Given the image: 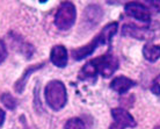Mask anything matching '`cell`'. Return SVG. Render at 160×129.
Masks as SVG:
<instances>
[{"label":"cell","instance_id":"obj_11","mask_svg":"<svg viewBox=\"0 0 160 129\" xmlns=\"http://www.w3.org/2000/svg\"><path fill=\"white\" fill-rule=\"evenodd\" d=\"M144 58L148 62H156L160 58V45L146 43L143 48Z\"/></svg>","mask_w":160,"mask_h":129},{"label":"cell","instance_id":"obj_13","mask_svg":"<svg viewBox=\"0 0 160 129\" xmlns=\"http://www.w3.org/2000/svg\"><path fill=\"white\" fill-rule=\"evenodd\" d=\"M85 122L80 117H72L66 121L64 126V129H85Z\"/></svg>","mask_w":160,"mask_h":129},{"label":"cell","instance_id":"obj_8","mask_svg":"<svg viewBox=\"0 0 160 129\" xmlns=\"http://www.w3.org/2000/svg\"><path fill=\"white\" fill-rule=\"evenodd\" d=\"M50 61L52 64H55L57 68H65L68 61V50L64 45L57 44L51 49L50 53Z\"/></svg>","mask_w":160,"mask_h":129},{"label":"cell","instance_id":"obj_2","mask_svg":"<svg viewBox=\"0 0 160 129\" xmlns=\"http://www.w3.org/2000/svg\"><path fill=\"white\" fill-rule=\"evenodd\" d=\"M117 28H118V23L117 22H110L107 26H104L103 29L100 32L99 35H96L91 43L81 47V48L73 49L71 51V56L73 57V59L76 61H81L89 55H92L95 51L96 48H99L102 44H109L110 40L112 36L117 33Z\"/></svg>","mask_w":160,"mask_h":129},{"label":"cell","instance_id":"obj_4","mask_svg":"<svg viewBox=\"0 0 160 129\" xmlns=\"http://www.w3.org/2000/svg\"><path fill=\"white\" fill-rule=\"evenodd\" d=\"M77 11L76 6L71 1L62 3L55 15V24L60 30H68L76 22Z\"/></svg>","mask_w":160,"mask_h":129},{"label":"cell","instance_id":"obj_12","mask_svg":"<svg viewBox=\"0 0 160 129\" xmlns=\"http://www.w3.org/2000/svg\"><path fill=\"white\" fill-rule=\"evenodd\" d=\"M0 100H1L2 105H4L6 108L11 109V111L15 109V107L18 106V100L13 97L11 93H8V92L2 93V94L0 95Z\"/></svg>","mask_w":160,"mask_h":129},{"label":"cell","instance_id":"obj_18","mask_svg":"<svg viewBox=\"0 0 160 129\" xmlns=\"http://www.w3.org/2000/svg\"><path fill=\"white\" fill-rule=\"evenodd\" d=\"M21 119H22V120H21V122L23 123V129H32V128H30V127H29L28 125H27V122L24 121L26 119H23V116H21Z\"/></svg>","mask_w":160,"mask_h":129},{"label":"cell","instance_id":"obj_10","mask_svg":"<svg viewBox=\"0 0 160 129\" xmlns=\"http://www.w3.org/2000/svg\"><path fill=\"white\" fill-rule=\"evenodd\" d=\"M43 66H44V63H38V64H35V65H32V66H29V68L23 72V75H22V76L18 79V81L14 84V89H15L16 92L22 93V91L24 90V86H26V84H27V81H28V79H29V77L32 76L35 71L42 69Z\"/></svg>","mask_w":160,"mask_h":129},{"label":"cell","instance_id":"obj_6","mask_svg":"<svg viewBox=\"0 0 160 129\" xmlns=\"http://www.w3.org/2000/svg\"><path fill=\"white\" fill-rule=\"evenodd\" d=\"M122 34L124 36H130L138 40H151L156 37L154 30H152L150 27H140L133 24H124L122 28Z\"/></svg>","mask_w":160,"mask_h":129},{"label":"cell","instance_id":"obj_3","mask_svg":"<svg viewBox=\"0 0 160 129\" xmlns=\"http://www.w3.org/2000/svg\"><path fill=\"white\" fill-rule=\"evenodd\" d=\"M44 98L50 108L53 111H60L68 101L65 85L60 80L49 81L44 89Z\"/></svg>","mask_w":160,"mask_h":129},{"label":"cell","instance_id":"obj_16","mask_svg":"<svg viewBox=\"0 0 160 129\" xmlns=\"http://www.w3.org/2000/svg\"><path fill=\"white\" fill-rule=\"evenodd\" d=\"M151 91H152L154 94L159 95V94H160V84H159V81H157V80L153 81V85H152V87H151Z\"/></svg>","mask_w":160,"mask_h":129},{"label":"cell","instance_id":"obj_7","mask_svg":"<svg viewBox=\"0 0 160 129\" xmlns=\"http://www.w3.org/2000/svg\"><path fill=\"white\" fill-rule=\"evenodd\" d=\"M125 13L129 16H132L136 20H139L145 23H148L151 20V13L148 8L142 3H135V1L128 3L125 5Z\"/></svg>","mask_w":160,"mask_h":129},{"label":"cell","instance_id":"obj_14","mask_svg":"<svg viewBox=\"0 0 160 129\" xmlns=\"http://www.w3.org/2000/svg\"><path fill=\"white\" fill-rule=\"evenodd\" d=\"M6 57H7V49H6L4 41L0 39V64L6 59Z\"/></svg>","mask_w":160,"mask_h":129},{"label":"cell","instance_id":"obj_1","mask_svg":"<svg viewBox=\"0 0 160 129\" xmlns=\"http://www.w3.org/2000/svg\"><path fill=\"white\" fill-rule=\"evenodd\" d=\"M118 69V59L109 49L103 55L93 58L92 61L82 66L79 72L80 80H93L95 81L96 76L101 75L103 78H108Z\"/></svg>","mask_w":160,"mask_h":129},{"label":"cell","instance_id":"obj_19","mask_svg":"<svg viewBox=\"0 0 160 129\" xmlns=\"http://www.w3.org/2000/svg\"><path fill=\"white\" fill-rule=\"evenodd\" d=\"M156 80H157V81H159V80H160V75H159V76H158V77H157V79H156Z\"/></svg>","mask_w":160,"mask_h":129},{"label":"cell","instance_id":"obj_17","mask_svg":"<svg viewBox=\"0 0 160 129\" xmlns=\"http://www.w3.org/2000/svg\"><path fill=\"white\" fill-rule=\"evenodd\" d=\"M5 117H6V113H5V111H2V109L0 108V128L2 127V125H4Z\"/></svg>","mask_w":160,"mask_h":129},{"label":"cell","instance_id":"obj_15","mask_svg":"<svg viewBox=\"0 0 160 129\" xmlns=\"http://www.w3.org/2000/svg\"><path fill=\"white\" fill-rule=\"evenodd\" d=\"M145 5H148L152 8L154 12L160 13V0H153V1H145Z\"/></svg>","mask_w":160,"mask_h":129},{"label":"cell","instance_id":"obj_9","mask_svg":"<svg viewBox=\"0 0 160 129\" xmlns=\"http://www.w3.org/2000/svg\"><path fill=\"white\" fill-rule=\"evenodd\" d=\"M133 86H136V81L124 76L117 77L115 79H112V83H110V89L114 90L115 92L120 93V94L127 93Z\"/></svg>","mask_w":160,"mask_h":129},{"label":"cell","instance_id":"obj_5","mask_svg":"<svg viewBox=\"0 0 160 129\" xmlns=\"http://www.w3.org/2000/svg\"><path fill=\"white\" fill-rule=\"evenodd\" d=\"M112 116L114 119L109 129H127L135 128L137 126L136 120L133 119L131 114L124 108H112Z\"/></svg>","mask_w":160,"mask_h":129},{"label":"cell","instance_id":"obj_20","mask_svg":"<svg viewBox=\"0 0 160 129\" xmlns=\"http://www.w3.org/2000/svg\"><path fill=\"white\" fill-rule=\"evenodd\" d=\"M154 129H160V126H157V127Z\"/></svg>","mask_w":160,"mask_h":129}]
</instances>
